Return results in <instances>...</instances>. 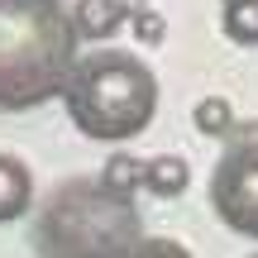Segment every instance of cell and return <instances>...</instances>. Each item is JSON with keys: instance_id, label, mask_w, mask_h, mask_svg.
<instances>
[{"instance_id": "obj_1", "label": "cell", "mask_w": 258, "mask_h": 258, "mask_svg": "<svg viewBox=\"0 0 258 258\" xmlns=\"http://www.w3.org/2000/svg\"><path fill=\"white\" fill-rule=\"evenodd\" d=\"M163 86L153 67L124 48H91L77 53L72 72L62 82V105L77 134L96 144H129L158 115Z\"/></svg>"}, {"instance_id": "obj_2", "label": "cell", "mask_w": 258, "mask_h": 258, "mask_svg": "<svg viewBox=\"0 0 258 258\" xmlns=\"http://www.w3.org/2000/svg\"><path fill=\"white\" fill-rule=\"evenodd\" d=\"M77 43L57 0H0V110H38L72 72Z\"/></svg>"}, {"instance_id": "obj_3", "label": "cell", "mask_w": 258, "mask_h": 258, "mask_svg": "<svg viewBox=\"0 0 258 258\" xmlns=\"http://www.w3.org/2000/svg\"><path fill=\"white\" fill-rule=\"evenodd\" d=\"M139 239L144 220L134 211V196H115L86 177L53 186L34 220L38 258H124Z\"/></svg>"}, {"instance_id": "obj_4", "label": "cell", "mask_w": 258, "mask_h": 258, "mask_svg": "<svg viewBox=\"0 0 258 258\" xmlns=\"http://www.w3.org/2000/svg\"><path fill=\"white\" fill-rule=\"evenodd\" d=\"M211 211L225 230L258 239V129L239 134L211 172Z\"/></svg>"}, {"instance_id": "obj_5", "label": "cell", "mask_w": 258, "mask_h": 258, "mask_svg": "<svg viewBox=\"0 0 258 258\" xmlns=\"http://www.w3.org/2000/svg\"><path fill=\"white\" fill-rule=\"evenodd\" d=\"M129 19V0H77L67 10V24H72L77 43L82 38H110Z\"/></svg>"}, {"instance_id": "obj_6", "label": "cell", "mask_w": 258, "mask_h": 258, "mask_svg": "<svg viewBox=\"0 0 258 258\" xmlns=\"http://www.w3.org/2000/svg\"><path fill=\"white\" fill-rule=\"evenodd\" d=\"M34 206V172L15 153H0V225L19 220Z\"/></svg>"}, {"instance_id": "obj_7", "label": "cell", "mask_w": 258, "mask_h": 258, "mask_svg": "<svg viewBox=\"0 0 258 258\" xmlns=\"http://www.w3.org/2000/svg\"><path fill=\"white\" fill-rule=\"evenodd\" d=\"M186 186H191V167H186V158L158 153V158L144 163V182H139V191H153V196H163V201H177Z\"/></svg>"}, {"instance_id": "obj_8", "label": "cell", "mask_w": 258, "mask_h": 258, "mask_svg": "<svg viewBox=\"0 0 258 258\" xmlns=\"http://www.w3.org/2000/svg\"><path fill=\"white\" fill-rule=\"evenodd\" d=\"M220 29H225V38H230V43L258 48V0H225Z\"/></svg>"}, {"instance_id": "obj_9", "label": "cell", "mask_w": 258, "mask_h": 258, "mask_svg": "<svg viewBox=\"0 0 258 258\" xmlns=\"http://www.w3.org/2000/svg\"><path fill=\"white\" fill-rule=\"evenodd\" d=\"M96 182H101L105 191H115V196H134L139 182H144V163H139V158H129V153H115L110 163L101 167V177H96Z\"/></svg>"}, {"instance_id": "obj_10", "label": "cell", "mask_w": 258, "mask_h": 258, "mask_svg": "<svg viewBox=\"0 0 258 258\" xmlns=\"http://www.w3.org/2000/svg\"><path fill=\"white\" fill-rule=\"evenodd\" d=\"M191 124L201 129V134L220 139V134H230V129H234V105L225 101V96H206V101H196Z\"/></svg>"}, {"instance_id": "obj_11", "label": "cell", "mask_w": 258, "mask_h": 258, "mask_svg": "<svg viewBox=\"0 0 258 258\" xmlns=\"http://www.w3.org/2000/svg\"><path fill=\"white\" fill-rule=\"evenodd\" d=\"M129 19H134V38L139 43H163L167 38V24H163V15H153L148 5H129Z\"/></svg>"}, {"instance_id": "obj_12", "label": "cell", "mask_w": 258, "mask_h": 258, "mask_svg": "<svg viewBox=\"0 0 258 258\" xmlns=\"http://www.w3.org/2000/svg\"><path fill=\"white\" fill-rule=\"evenodd\" d=\"M124 258H191V249L177 244V239H153V234H144Z\"/></svg>"}, {"instance_id": "obj_13", "label": "cell", "mask_w": 258, "mask_h": 258, "mask_svg": "<svg viewBox=\"0 0 258 258\" xmlns=\"http://www.w3.org/2000/svg\"><path fill=\"white\" fill-rule=\"evenodd\" d=\"M253 258H258V253H253Z\"/></svg>"}]
</instances>
